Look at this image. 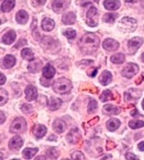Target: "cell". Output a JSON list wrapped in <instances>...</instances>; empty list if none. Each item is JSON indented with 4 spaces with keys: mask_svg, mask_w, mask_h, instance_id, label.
I'll use <instances>...</instances> for the list:
<instances>
[{
    "mask_svg": "<svg viewBox=\"0 0 144 160\" xmlns=\"http://www.w3.org/2000/svg\"><path fill=\"white\" fill-rule=\"evenodd\" d=\"M42 67V62L40 60H33L28 65V71L31 73L38 72Z\"/></svg>",
    "mask_w": 144,
    "mask_h": 160,
    "instance_id": "20",
    "label": "cell"
},
{
    "mask_svg": "<svg viewBox=\"0 0 144 160\" xmlns=\"http://www.w3.org/2000/svg\"><path fill=\"white\" fill-rule=\"evenodd\" d=\"M106 149L107 150H110V149H113V148H115V143H113V141L111 140H108L107 141V144H106Z\"/></svg>",
    "mask_w": 144,
    "mask_h": 160,
    "instance_id": "43",
    "label": "cell"
},
{
    "mask_svg": "<svg viewBox=\"0 0 144 160\" xmlns=\"http://www.w3.org/2000/svg\"><path fill=\"white\" fill-rule=\"evenodd\" d=\"M99 99L102 102H106V101H108V100H111L113 99V93L112 91H109V90H106L102 93L100 96H99Z\"/></svg>",
    "mask_w": 144,
    "mask_h": 160,
    "instance_id": "33",
    "label": "cell"
},
{
    "mask_svg": "<svg viewBox=\"0 0 144 160\" xmlns=\"http://www.w3.org/2000/svg\"><path fill=\"white\" fill-rule=\"evenodd\" d=\"M125 158H126V159H127V160L138 159V158H137V156L134 155V154H133V153H126V155H125Z\"/></svg>",
    "mask_w": 144,
    "mask_h": 160,
    "instance_id": "44",
    "label": "cell"
},
{
    "mask_svg": "<svg viewBox=\"0 0 144 160\" xmlns=\"http://www.w3.org/2000/svg\"><path fill=\"white\" fill-rule=\"evenodd\" d=\"M110 61L113 63H115V64H121V63H123L125 61V56L124 54H122V53H118L116 55H113L111 57Z\"/></svg>",
    "mask_w": 144,
    "mask_h": 160,
    "instance_id": "32",
    "label": "cell"
},
{
    "mask_svg": "<svg viewBox=\"0 0 144 160\" xmlns=\"http://www.w3.org/2000/svg\"><path fill=\"white\" fill-rule=\"evenodd\" d=\"M42 74L45 78H49L51 79L55 74V69L51 66V65L48 64L46 67H43V71H42Z\"/></svg>",
    "mask_w": 144,
    "mask_h": 160,
    "instance_id": "26",
    "label": "cell"
},
{
    "mask_svg": "<svg viewBox=\"0 0 144 160\" xmlns=\"http://www.w3.org/2000/svg\"><path fill=\"white\" fill-rule=\"evenodd\" d=\"M69 2L67 0H54L52 2V9L56 13H60L67 8Z\"/></svg>",
    "mask_w": 144,
    "mask_h": 160,
    "instance_id": "9",
    "label": "cell"
},
{
    "mask_svg": "<svg viewBox=\"0 0 144 160\" xmlns=\"http://www.w3.org/2000/svg\"><path fill=\"white\" fill-rule=\"evenodd\" d=\"M87 24L89 27H94L97 26L98 24V10L96 9V8L91 7L88 10L87 12Z\"/></svg>",
    "mask_w": 144,
    "mask_h": 160,
    "instance_id": "6",
    "label": "cell"
},
{
    "mask_svg": "<svg viewBox=\"0 0 144 160\" xmlns=\"http://www.w3.org/2000/svg\"><path fill=\"white\" fill-rule=\"evenodd\" d=\"M46 128L42 124H37L33 128V134L37 139H41L46 134Z\"/></svg>",
    "mask_w": 144,
    "mask_h": 160,
    "instance_id": "24",
    "label": "cell"
},
{
    "mask_svg": "<svg viewBox=\"0 0 144 160\" xmlns=\"http://www.w3.org/2000/svg\"><path fill=\"white\" fill-rule=\"evenodd\" d=\"M21 110H22V112L25 113L26 115H29V114H31V113L33 111L32 106L28 105V104H24V105H22V107H21Z\"/></svg>",
    "mask_w": 144,
    "mask_h": 160,
    "instance_id": "40",
    "label": "cell"
},
{
    "mask_svg": "<svg viewBox=\"0 0 144 160\" xmlns=\"http://www.w3.org/2000/svg\"><path fill=\"white\" fill-rule=\"evenodd\" d=\"M99 46V38L94 33H85L79 41V48L84 55L94 53Z\"/></svg>",
    "mask_w": 144,
    "mask_h": 160,
    "instance_id": "1",
    "label": "cell"
},
{
    "mask_svg": "<svg viewBox=\"0 0 144 160\" xmlns=\"http://www.w3.org/2000/svg\"><path fill=\"white\" fill-rule=\"evenodd\" d=\"M62 105V100L56 97H50L48 102V108L50 110H56Z\"/></svg>",
    "mask_w": 144,
    "mask_h": 160,
    "instance_id": "18",
    "label": "cell"
},
{
    "mask_svg": "<svg viewBox=\"0 0 144 160\" xmlns=\"http://www.w3.org/2000/svg\"><path fill=\"white\" fill-rule=\"evenodd\" d=\"M56 42H55V40H53L51 38H49V37H45L42 39V42H41V46L43 47L44 49L46 50H49L50 52L51 49L55 48L54 47L55 46Z\"/></svg>",
    "mask_w": 144,
    "mask_h": 160,
    "instance_id": "22",
    "label": "cell"
},
{
    "mask_svg": "<svg viewBox=\"0 0 144 160\" xmlns=\"http://www.w3.org/2000/svg\"><path fill=\"white\" fill-rule=\"evenodd\" d=\"M141 5H142V7L144 8V0H141Z\"/></svg>",
    "mask_w": 144,
    "mask_h": 160,
    "instance_id": "54",
    "label": "cell"
},
{
    "mask_svg": "<svg viewBox=\"0 0 144 160\" xmlns=\"http://www.w3.org/2000/svg\"><path fill=\"white\" fill-rule=\"evenodd\" d=\"M137 148H138V149H139L140 151H144V141H142V142L138 143Z\"/></svg>",
    "mask_w": 144,
    "mask_h": 160,
    "instance_id": "47",
    "label": "cell"
},
{
    "mask_svg": "<svg viewBox=\"0 0 144 160\" xmlns=\"http://www.w3.org/2000/svg\"><path fill=\"white\" fill-rule=\"evenodd\" d=\"M22 58H23L24 60L31 62V61L34 60V54L31 49L24 48L22 51Z\"/></svg>",
    "mask_w": 144,
    "mask_h": 160,
    "instance_id": "31",
    "label": "cell"
},
{
    "mask_svg": "<svg viewBox=\"0 0 144 160\" xmlns=\"http://www.w3.org/2000/svg\"><path fill=\"white\" fill-rule=\"evenodd\" d=\"M41 85H43L45 87H48V86H50V85H52L53 83V81L52 80L49 79V78H41Z\"/></svg>",
    "mask_w": 144,
    "mask_h": 160,
    "instance_id": "42",
    "label": "cell"
},
{
    "mask_svg": "<svg viewBox=\"0 0 144 160\" xmlns=\"http://www.w3.org/2000/svg\"><path fill=\"white\" fill-rule=\"evenodd\" d=\"M141 91L137 89H130L124 93V100L126 101H132V100H137L141 96Z\"/></svg>",
    "mask_w": 144,
    "mask_h": 160,
    "instance_id": "11",
    "label": "cell"
},
{
    "mask_svg": "<svg viewBox=\"0 0 144 160\" xmlns=\"http://www.w3.org/2000/svg\"><path fill=\"white\" fill-rule=\"evenodd\" d=\"M97 72H98V68H94L91 72H88V73H89L88 75H89V77H95V75H96V73H97Z\"/></svg>",
    "mask_w": 144,
    "mask_h": 160,
    "instance_id": "45",
    "label": "cell"
},
{
    "mask_svg": "<svg viewBox=\"0 0 144 160\" xmlns=\"http://www.w3.org/2000/svg\"><path fill=\"white\" fill-rule=\"evenodd\" d=\"M25 94H26V99L28 101L34 100L37 97V91L36 87L33 86H26V88L25 89Z\"/></svg>",
    "mask_w": 144,
    "mask_h": 160,
    "instance_id": "13",
    "label": "cell"
},
{
    "mask_svg": "<svg viewBox=\"0 0 144 160\" xmlns=\"http://www.w3.org/2000/svg\"><path fill=\"white\" fill-rule=\"evenodd\" d=\"M120 2L118 0H105L103 2V6L107 10L115 11L120 8Z\"/></svg>",
    "mask_w": 144,
    "mask_h": 160,
    "instance_id": "15",
    "label": "cell"
},
{
    "mask_svg": "<svg viewBox=\"0 0 144 160\" xmlns=\"http://www.w3.org/2000/svg\"><path fill=\"white\" fill-rule=\"evenodd\" d=\"M137 114H138V112H137V110H136V109H135L133 111L131 112V115H132V116H136V115H137Z\"/></svg>",
    "mask_w": 144,
    "mask_h": 160,
    "instance_id": "51",
    "label": "cell"
},
{
    "mask_svg": "<svg viewBox=\"0 0 144 160\" xmlns=\"http://www.w3.org/2000/svg\"><path fill=\"white\" fill-rule=\"evenodd\" d=\"M76 21V16L74 12H67L62 16V22L65 25H72Z\"/></svg>",
    "mask_w": 144,
    "mask_h": 160,
    "instance_id": "23",
    "label": "cell"
},
{
    "mask_svg": "<svg viewBox=\"0 0 144 160\" xmlns=\"http://www.w3.org/2000/svg\"><path fill=\"white\" fill-rule=\"evenodd\" d=\"M26 130V122L23 118H17L12 121L10 126V132L12 134H22Z\"/></svg>",
    "mask_w": 144,
    "mask_h": 160,
    "instance_id": "4",
    "label": "cell"
},
{
    "mask_svg": "<svg viewBox=\"0 0 144 160\" xmlns=\"http://www.w3.org/2000/svg\"><path fill=\"white\" fill-rule=\"evenodd\" d=\"M0 91H1V102H0V105H3L6 104V102L8 100V94L3 89H1Z\"/></svg>",
    "mask_w": 144,
    "mask_h": 160,
    "instance_id": "38",
    "label": "cell"
},
{
    "mask_svg": "<svg viewBox=\"0 0 144 160\" xmlns=\"http://www.w3.org/2000/svg\"><path fill=\"white\" fill-rule=\"evenodd\" d=\"M38 152V148H26L22 151V155L26 159H30V158H33L35 154Z\"/></svg>",
    "mask_w": 144,
    "mask_h": 160,
    "instance_id": "30",
    "label": "cell"
},
{
    "mask_svg": "<svg viewBox=\"0 0 144 160\" xmlns=\"http://www.w3.org/2000/svg\"><path fill=\"white\" fill-rule=\"evenodd\" d=\"M0 77H1V81H0V85L2 86L3 84L5 83V81H6V77L2 73H0Z\"/></svg>",
    "mask_w": 144,
    "mask_h": 160,
    "instance_id": "46",
    "label": "cell"
},
{
    "mask_svg": "<svg viewBox=\"0 0 144 160\" xmlns=\"http://www.w3.org/2000/svg\"><path fill=\"white\" fill-rule=\"evenodd\" d=\"M67 38L69 39H74L76 37V31H74V29H67L66 31L63 32Z\"/></svg>",
    "mask_w": 144,
    "mask_h": 160,
    "instance_id": "39",
    "label": "cell"
},
{
    "mask_svg": "<svg viewBox=\"0 0 144 160\" xmlns=\"http://www.w3.org/2000/svg\"><path fill=\"white\" fill-rule=\"evenodd\" d=\"M41 28L44 31L50 32L55 28V22L49 18H45L41 22Z\"/></svg>",
    "mask_w": 144,
    "mask_h": 160,
    "instance_id": "21",
    "label": "cell"
},
{
    "mask_svg": "<svg viewBox=\"0 0 144 160\" xmlns=\"http://www.w3.org/2000/svg\"><path fill=\"white\" fill-rule=\"evenodd\" d=\"M98 120V117H96V118H94L93 120H92V121H89V124H90V125H93V124H94L95 123H97Z\"/></svg>",
    "mask_w": 144,
    "mask_h": 160,
    "instance_id": "49",
    "label": "cell"
},
{
    "mask_svg": "<svg viewBox=\"0 0 144 160\" xmlns=\"http://www.w3.org/2000/svg\"><path fill=\"white\" fill-rule=\"evenodd\" d=\"M106 126H107V129L111 132L115 131L116 129H118V127L120 126V121L118 119H114V118H112L110 120H108L106 123Z\"/></svg>",
    "mask_w": 144,
    "mask_h": 160,
    "instance_id": "25",
    "label": "cell"
},
{
    "mask_svg": "<svg viewBox=\"0 0 144 160\" xmlns=\"http://www.w3.org/2000/svg\"><path fill=\"white\" fill-rule=\"evenodd\" d=\"M139 71L138 66L135 63H128L122 69V75L126 78H132Z\"/></svg>",
    "mask_w": 144,
    "mask_h": 160,
    "instance_id": "5",
    "label": "cell"
},
{
    "mask_svg": "<svg viewBox=\"0 0 144 160\" xmlns=\"http://www.w3.org/2000/svg\"><path fill=\"white\" fill-rule=\"evenodd\" d=\"M142 43H143V39L142 38H139V37H136V38L130 39L128 41V43H127L128 52H129L130 54H134L139 49L140 47L142 45Z\"/></svg>",
    "mask_w": 144,
    "mask_h": 160,
    "instance_id": "7",
    "label": "cell"
},
{
    "mask_svg": "<svg viewBox=\"0 0 144 160\" xmlns=\"http://www.w3.org/2000/svg\"><path fill=\"white\" fill-rule=\"evenodd\" d=\"M0 115H1V121H0V123L2 124V123L5 121V115L3 114L2 111H1V112H0Z\"/></svg>",
    "mask_w": 144,
    "mask_h": 160,
    "instance_id": "48",
    "label": "cell"
},
{
    "mask_svg": "<svg viewBox=\"0 0 144 160\" xmlns=\"http://www.w3.org/2000/svg\"><path fill=\"white\" fill-rule=\"evenodd\" d=\"M23 145V140L20 136H14L10 139L8 146L12 150H19L21 147Z\"/></svg>",
    "mask_w": 144,
    "mask_h": 160,
    "instance_id": "12",
    "label": "cell"
},
{
    "mask_svg": "<svg viewBox=\"0 0 144 160\" xmlns=\"http://www.w3.org/2000/svg\"><path fill=\"white\" fill-rule=\"evenodd\" d=\"M15 39H16V32L12 30H10L4 34V36L2 37V41L4 44L10 45L14 42Z\"/></svg>",
    "mask_w": 144,
    "mask_h": 160,
    "instance_id": "19",
    "label": "cell"
},
{
    "mask_svg": "<svg viewBox=\"0 0 144 160\" xmlns=\"http://www.w3.org/2000/svg\"><path fill=\"white\" fill-rule=\"evenodd\" d=\"M142 108H143V110H144V100H142Z\"/></svg>",
    "mask_w": 144,
    "mask_h": 160,
    "instance_id": "56",
    "label": "cell"
},
{
    "mask_svg": "<svg viewBox=\"0 0 144 160\" xmlns=\"http://www.w3.org/2000/svg\"><path fill=\"white\" fill-rule=\"evenodd\" d=\"M98 81H99L101 85L107 86L112 81V74L108 71H103L102 74L98 77Z\"/></svg>",
    "mask_w": 144,
    "mask_h": 160,
    "instance_id": "16",
    "label": "cell"
},
{
    "mask_svg": "<svg viewBox=\"0 0 144 160\" xmlns=\"http://www.w3.org/2000/svg\"><path fill=\"white\" fill-rule=\"evenodd\" d=\"M52 127L54 131L56 132L57 134H61V133L65 131L66 124H65V123L62 120L57 119V120H55L54 121Z\"/></svg>",
    "mask_w": 144,
    "mask_h": 160,
    "instance_id": "17",
    "label": "cell"
},
{
    "mask_svg": "<svg viewBox=\"0 0 144 160\" xmlns=\"http://www.w3.org/2000/svg\"><path fill=\"white\" fill-rule=\"evenodd\" d=\"M128 125L132 129H139V128H142L144 126V121H142V120H131L128 123Z\"/></svg>",
    "mask_w": 144,
    "mask_h": 160,
    "instance_id": "35",
    "label": "cell"
},
{
    "mask_svg": "<svg viewBox=\"0 0 144 160\" xmlns=\"http://www.w3.org/2000/svg\"><path fill=\"white\" fill-rule=\"evenodd\" d=\"M40 158H43V159H46V157H42V156H40V157H37L36 159H40Z\"/></svg>",
    "mask_w": 144,
    "mask_h": 160,
    "instance_id": "53",
    "label": "cell"
},
{
    "mask_svg": "<svg viewBox=\"0 0 144 160\" xmlns=\"http://www.w3.org/2000/svg\"><path fill=\"white\" fill-rule=\"evenodd\" d=\"M97 107H98V103L94 99H90V101L89 103V105H88V113L89 114H93V113L95 112V110H97Z\"/></svg>",
    "mask_w": 144,
    "mask_h": 160,
    "instance_id": "36",
    "label": "cell"
},
{
    "mask_svg": "<svg viewBox=\"0 0 144 160\" xmlns=\"http://www.w3.org/2000/svg\"><path fill=\"white\" fill-rule=\"evenodd\" d=\"M66 139L69 143L76 144L81 141V134L77 128H74L69 132V134L66 136Z\"/></svg>",
    "mask_w": 144,
    "mask_h": 160,
    "instance_id": "8",
    "label": "cell"
},
{
    "mask_svg": "<svg viewBox=\"0 0 144 160\" xmlns=\"http://www.w3.org/2000/svg\"><path fill=\"white\" fill-rule=\"evenodd\" d=\"M71 88V82L65 78H60L56 80L53 84V91H55V93L60 94V95L69 93Z\"/></svg>",
    "mask_w": 144,
    "mask_h": 160,
    "instance_id": "2",
    "label": "cell"
},
{
    "mask_svg": "<svg viewBox=\"0 0 144 160\" xmlns=\"http://www.w3.org/2000/svg\"><path fill=\"white\" fill-rule=\"evenodd\" d=\"M16 21L19 24H25L28 21V14L26 11L20 10L16 15Z\"/></svg>",
    "mask_w": 144,
    "mask_h": 160,
    "instance_id": "27",
    "label": "cell"
},
{
    "mask_svg": "<svg viewBox=\"0 0 144 160\" xmlns=\"http://www.w3.org/2000/svg\"><path fill=\"white\" fill-rule=\"evenodd\" d=\"M46 156L48 158H51V159H55L58 158L57 151L55 150V148H50L46 151Z\"/></svg>",
    "mask_w": 144,
    "mask_h": 160,
    "instance_id": "37",
    "label": "cell"
},
{
    "mask_svg": "<svg viewBox=\"0 0 144 160\" xmlns=\"http://www.w3.org/2000/svg\"><path fill=\"white\" fill-rule=\"evenodd\" d=\"M15 63H16V59L12 55H7L2 61V65L5 68H11L14 66Z\"/></svg>",
    "mask_w": 144,
    "mask_h": 160,
    "instance_id": "29",
    "label": "cell"
},
{
    "mask_svg": "<svg viewBox=\"0 0 144 160\" xmlns=\"http://www.w3.org/2000/svg\"><path fill=\"white\" fill-rule=\"evenodd\" d=\"M46 1V0H36V2H37V4H39V5L45 4Z\"/></svg>",
    "mask_w": 144,
    "mask_h": 160,
    "instance_id": "50",
    "label": "cell"
},
{
    "mask_svg": "<svg viewBox=\"0 0 144 160\" xmlns=\"http://www.w3.org/2000/svg\"><path fill=\"white\" fill-rule=\"evenodd\" d=\"M137 21L132 18H123L118 23V28L123 32H131L137 28Z\"/></svg>",
    "mask_w": 144,
    "mask_h": 160,
    "instance_id": "3",
    "label": "cell"
},
{
    "mask_svg": "<svg viewBox=\"0 0 144 160\" xmlns=\"http://www.w3.org/2000/svg\"><path fill=\"white\" fill-rule=\"evenodd\" d=\"M118 15L117 13H105V15L103 16V19L105 22H108V23H113L115 19L118 18Z\"/></svg>",
    "mask_w": 144,
    "mask_h": 160,
    "instance_id": "34",
    "label": "cell"
},
{
    "mask_svg": "<svg viewBox=\"0 0 144 160\" xmlns=\"http://www.w3.org/2000/svg\"><path fill=\"white\" fill-rule=\"evenodd\" d=\"M103 113L107 115H118L120 113V109L115 105L108 104L103 106Z\"/></svg>",
    "mask_w": 144,
    "mask_h": 160,
    "instance_id": "14",
    "label": "cell"
},
{
    "mask_svg": "<svg viewBox=\"0 0 144 160\" xmlns=\"http://www.w3.org/2000/svg\"><path fill=\"white\" fill-rule=\"evenodd\" d=\"M103 48L108 52H114L119 48V43L112 38H107L103 41Z\"/></svg>",
    "mask_w": 144,
    "mask_h": 160,
    "instance_id": "10",
    "label": "cell"
},
{
    "mask_svg": "<svg viewBox=\"0 0 144 160\" xmlns=\"http://www.w3.org/2000/svg\"><path fill=\"white\" fill-rule=\"evenodd\" d=\"M15 0H5L1 5V10L3 12H8L14 8Z\"/></svg>",
    "mask_w": 144,
    "mask_h": 160,
    "instance_id": "28",
    "label": "cell"
},
{
    "mask_svg": "<svg viewBox=\"0 0 144 160\" xmlns=\"http://www.w3.org/2000/svg\"><path fill=\"white\" fill-rule=\"evenodd\" d=\"M126 2H131V3H134L137 1V0H124Z\"/></svg>",
    "mask_w": 144,
    "mask_h": 160,
    "instance_id": "52",
    "label": "cell"
},
{
    "mask_svg": "<svg viewBox=\"0 0 144 160\" xmlns=\"http://www.w3.org/2000/svg\"><path fill=\"white\" fill-rule=\"evenodd\" d=\"M71 158L73 159H84V154L81 153V152H79V151H75L74 153H72L71 155Z\"/></svg>",
    "mask_w": 144,
    "mask_h": 160,
    "instance_id": "41",
    "label": "cell"
},
{
    "mask_svg": "<svg viewBox=\"0 0 144 160\" xmlns=\"http://www.w3.org/2000/svg\"><path fill=\"white\" fill-rule=\"evenodd\" d=\"M141 58H142V62H144V52L142 53V57H141Z\"/></svg>",
    "mask_w": 144,
    "mask_h": 160,
    "instance_id": "55",
    "label": "cell"
}]
</instances>
